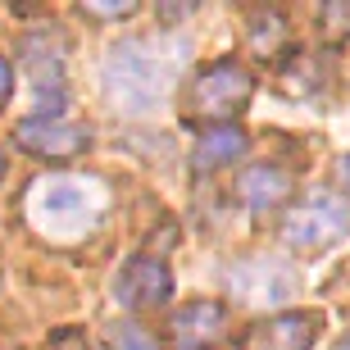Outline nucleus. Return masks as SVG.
Returning <instances> with one entry per match:
<instances>
[{
    "instance_id": "nucleus-14",
    "label": "nucleus",
    "mask_w": 350,
    "mask_h": 350,
    "mask_svg": "<svg viewBox=\"0 0 350 350\" xmlns=\"http://www.w3.org/2000/svg\"><path fill=\"white\" fill-rule=\"evenodd\" d=\"M323 32H327L332 41H346V37H350V5H346V0L323 10Z\"/></svg>"
},
{
    "instance_id": "nucleus-19",
    "label": "nucleus",
    "mask_w": 350,
    "mask_h": 350,
    "mask_svg": "<svg viewBox=\"0 0 350 350\" xmlns=\"http://www.w3.org/2000/svg\"><path fill=\"white\" fill-rule=\"evenodd\" d=\"M0 178H5V155H0Z\"/></svg>"
},
{
    "instance_id": "nucleus-13",
    "label": "nucleus",
    "mask_w": 350,
    "mask_h": 350,
    "mask_svg": "<svg viewBox=\"0 0 350 350\" xmlns=\"http://www.w3.org/2000/svg\"><path fill=\"white\" fill-rule=\"evenodd\" d=\"M105 346L109 350H159V341L142 323H109L105 327Z\"/></svg>"
},
{
    "instance_id": "nucleus-8",
    "label": "nucleus",
    "mask_w": 350,
    "mask_h": 350,
    "mask_svg": "<svg viewBox=\"0 0 350 350\" xmlns=\"http://www.w3.org/2000/svg\"><path fill=\"white\" fill-rule=\"evenodd\" d=\"M228 286H237V296L250 305L264 300H286L296 291V273L286 264H269V260H241L228 269Z\"/></svg>"
},
{
    "instance_id": "nucleus-18",
    "label": "nucleus",
    "mask_w": 350,
    "mask_h": 350,
    "mask_svg": "<svg viewBox=\"0 0 350 350\" xmlns=\"http://www.w3.org/2000/svg\"><path fill=\"white\" fill-rule=\"evenodd\" d=\"M341 178H346V187H350V155L341 159Z\"/></svg>"
},
{
    "instance_id": "nucleus-9",
    "label": "nucleus",
    "mask_w": 350,
    "mask_h": 350,
    "mask_svg": "<svg viewBox=\"0 0 350 350\" xmlns=\"http://www.w3.org/2000/svg\"><path fill=\"white\" fill-rule=\"evenodd\" d=\"M237 196L246 200V209L269 214V209H278L291 196V173L282 164H255V169H246L237 178Z\"/></svg>"
},
{
    "instance_id": "nucleus-5",
    "label": "nucleus",
    "mask_w": 350,
    "mask_h": 350,
    "mask_svg": "<svg viewBox=\"0 0 350 350\" xmlns=\"http://www.w3.org/2000/svg\"><path fill=\"white\" fill-rule=\"evenodd\" d=\"M114 296L118 305H128V310H159L164 300L173 296V273L164 260L155 255H137L118 269L114 278Z\"/></svg>"
},
{
    "instance_id": "nucleus-4",
    "label": "nucleus",
    "mask_w": 350,
    "mask_h": 350,
    "mask_svg": "<svg viewBox=\"0 0 350 350\" xmlns=\"http://www.w3.org/2000/svg\"><path fill=\"white\" fill-rule=\"evenodd\" d=\"M14 142L23 146L27 155H46V159H68V155H82L91 146V132L82 123H68L59 114H37V118H23L14 128Z\"/></svg>"
},
{
    "instance_id": "nucleus-15",
    "label": "nucleus",
    "mask_w": 350,
    "mask_h": 350,
    "mask_svg": "<svg viewBox=\"0 0 350 350\" xmlns=\"http://www.w3.org/2000/svg\"><path fill=\"white\" fill-rule=\"evenodd\" d=\"M82 14H91V18H132L137 5H132V0H123V5H96V0H87Z\"/></svg>"
},
{
    "instance_id": "nucleus-2",
    "label": "nucleus",
    "mask_w": 350,
    "mask_h": 350,
    "mask_svg": "<svg viewBox=\"0 0 350 350\" xmlns=\"http://www.w3.org/2000/svg\"><path fill=\"white\" fill-rule=\"evenodd\" d=\"M255 96V78H250L246 68L237 64V59H214L209 68H200L191 82V118L200 123H219V128H232V118L241 114Z\"/></svg>"
},
{
    "instance_id": "nucleus-10",
    "label": "nucleus",
    "mask_w": 350,
    "mask_h": 350,
    "mask_svg": "<svg viewBox=\"0 0 350 350\" xmlns=\"http://www.w3.org/2000/svg\"><path fill=\"white\" fill-rule=\"evenodd\" d=\"M32 205L41 219H78V214H87V187L78 178H51L37 187Z\"/></svg>"
},
{
    "instance_id": "nucleus-6",
    "label": "nucleus",
    "mask_w": 350,
    "mask_h": 350,
    "mask_svg": "<svg viewBox=\"0 0 350 350\" xmlns=\"http://www.w3.org/2000/svg\"><path fill=\"white\" fill-rule=\"evenodd\" d=\"M228 337V305L223 300H187L169 319L173 350H214Z\"/></svg>"
},
{
    "instance_id": "nucleus-17",
    "label": "nucleus",
    "mask_w": 350,
    "mask_h": 350,
    "mask_svg": "<svg viewBox=\"0 0 350 350\" xmlns=\"http://www.w3.org/2000/svg\"><path fill=\"white\" fill-rule=\"evenodd\" d=\"M10 96H14V68H10V59L0 55V105L10 100Z\"/></svg>"
},
{
    "instance_id": "nucleus-1",
    "label": "nucleus",
    "mask_w": 350,
    "mask_h": 350,
    "mask_svg": "<svg viewBox=\"0 0 350 350\" xmlns=\"http://www.w3.org/2000/svg\"><path fill=\"white\" fill-rule=\"evenodd\" d=\"M159 91H164L159 68L142 41L109 46V55H105V96H109V105L128 109V114H142L159 100Z\"/></svg>"
},
{
    "instance_id": "nucleus-16",
    "label": "nucleus",
    "mask_w": 350,
    "mask_h": 350,
    "mask_svg": "<svg viewBox=\"0 0 350 350\" xmlns=\"http://www.w3.org/2000/svg\"><path fill=\"white\" fill-rule=\"evenodd\" d=\"M51 350H91V346H87V337H82V332H73V327H68V332H59V337H55Z\"/></svg>"
},
{
    "instance_id": "nucleus-12",
    "label": "nucleus",
    "mask_w": 350,
    "mask_h": 350,
    "mask_svg": "<svg viewBox=\"0 0 350 350\" xmlns=\"http://www.w3.org/2000/svg\"><path fill=\"white\" fill-rule=\"evenodd\" d=\"M282 41H286V23H282V14H255V23H250V51L255 55H278L282 51Z\"/></svg>"
},
{
    "instance_id": "nucleus-3",
    "label": "nucleus",
    "mask_w": 350,
    "mask_h": 350,
    "mask_svg": "<svg viewBox=\"0 0 350 350\" xmlns=\"http://www.w3.org/2000/svg\"><path fill=\"white\" fill-rule=\"evenodd\" d=\"M341 237H350V205L337 191H314L305 205H296L282 219V241L300 255H319L337 246Z\"/></svg>"
},
{
    "instance_id": "nucleus-7",
    "label": "nucleus",
    "mask_w": 350,
    "mask_h": 350,
    "mask_svg": "<svg viewBox=\"0 0 350 350\" xmlns=\"http://www.w3.org/2000/svg\"><path fill=\"white\" fill-rule=\"evenodd\" d=\"M314 337H319V314H273V319H260L255 327H246L241 337V350H310Z\"/></svg>"
},
{
    "instance_id": "nucleus-11",
    "label": "nucleus",
    "mask_w": 350,
    "mask_h": 350,
    "mask_svg": "<svg viewBox=\"0 0 350 350\" xmlns=\"http://www.w3.org/2000/svg\"><path fill=\"white\" fill-rule=\"evenodd\" d=\"M246 132L241 128H209L191 150V164L196 169H223V164H232V159L246 155Z\"/></svg>"
}]
</instances>
